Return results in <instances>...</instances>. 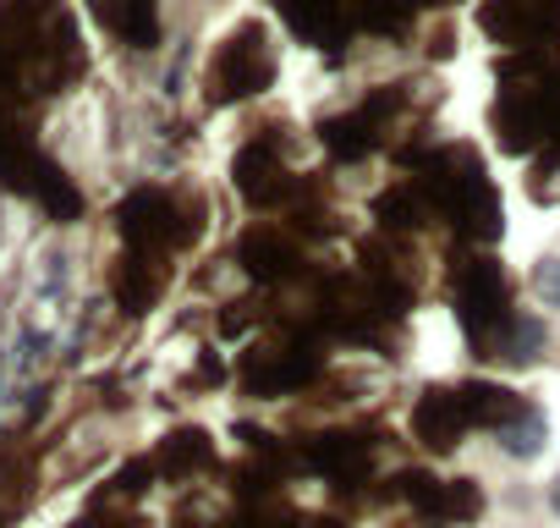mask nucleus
Segmentation results:
<instances>
[{
    "label": "nucleus",
    "mask_w": 560,
    "mask_h": 528,
    "mask_svg": "<svg viewBox=\"0 0 560 528\" xmlns=\"http://www.w3.org/2000/svg\"><path fill=\"white\" fill-rule=\"evenodd\" d=\"M533 292L544 309H560V259H538V271H533Z\"/></svg>",
    "instance_id": "nucleus-2"
},
{
    "label": "nucleus",
    "mask_w": 560,
    "mask_h": 528,
    "mask_svg": "<svg viewBox=\"0 0 560 528\" xmlns=\"http://www.w3.org/2000/svg\"><path fill=\"white\" fill-rule=\"evenodd\" d=\"M549 512H555V517H560V479H555V484H549Z\"/></svg>",
    "instance_id": "nucleus-4"
},
{
    "label": "nucleus",
    "mask_w": 560,
    "mask_h": 528,
    "mask_svg": "<svg viewBox=\"0 0 560 528\" xmlns=\"http://www.w3.org/2000/svg\"><path fill=\"white\" fill-rule=\"evenodd\" d=\"M538 342H544V325L538 320H511V358H538Z\"/></svg>",
    "instance_id": "nucleus-3"
},
{
    "label": "nucleus",
    "mask_w": 560,
    "mask_h": 528,
    "mask_svg": "<svg viewBox=\"0 0 560 528\" xmlns=\"http://www.w3.org/2000/svg\"><path fill=\"white\" fill-rule=\"evenodd\" d=\"M544 435H549V429H544V418L527 408V413H522V418L500 435V446H505L511 457H538V451H544Z\"/></svg>",
    "instance_id": "nucleus-1"
}]
</instances>
